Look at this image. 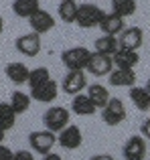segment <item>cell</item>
Instances as JSON below:
<instances>
[{
	"mask_svg": "<svg viewBox=\"0 0 150 160\" xmlns=\"http://www.w3.org/2000/svg\"><path fill=\"white\" fill-rule=\"evenodd\" d=\"M89 160H114V156H110V154H95Z\"/></svg>",
	"mask_w": 150,
	"mask_h": 160,
	"instance_id": "4dcf8cb0",
	"label": "cell"
},
{
	"mask_svg": "<svg viewBox=\"0 0 150 160\" xmlns=\"http://www.w3.org/2000/svg\"><path fill=\"white\" fill-rule=\"evenodd\" d=\"M2 31H4V18L0 16V35H2Z\"/></svg>",
	"mask_w": 150,
	"mask_h": 160,
	"instance_id": "836d02e7",
	"label": "cell"
},
{
	"mask_svg": "<svg viewBox=\"0 0 150 160\" xmlns=\"http://www.w3.org/2000/svg\"><path fill=\"white\" fill-rule=\"evenodd\" d=\"M12 160H35V152H31V150H16L12 154Z\"/></svg>",
	"mask_w": 150,
	"mask_h": 160,
	"instance_id": "83f0119b",
	"label": "cell"
},
{
	"mask_svg": "<svg viewBox=\"0 0 150 160\" xmlns=\"http://www.w3.org/2000/svg\"><path fill=\"white\" fill-rule=\"evenodd\" d=\"M39 8H41L39 0H14L12 2V12L18 18H31Z\"/></svg>",
	"mask_w": 150,
	"mask_h": 160,
	"instance_id": "44dd1931",
	"label": "cell"
},
{
	"mask_svg": "<svg viewBox=\"0 0 150 160\" xmlns=\"http://www.w3.org/2000/svg\"><path fill=\"white\" fill-rule=\"evenodd\" d=\"M136 71L134 69H112L110 85L112 87H134Z\"/></svg>",
	"mask_w": 150,
	"mask_h": 160,
	"instance_id": "e0dca14e",
	"label": "cell"
},
{
	"mask_svg": "<svg viewBox=\"0 0 150 160\" xmlns=\"http://www.w3.org/2000/svg\"><path fill=\"white\" fill-rule=\"evenodd\" d=\"M99 31L103 32V35H108V37H118L120 32L126 28V18H122V16H118V14H114V12H103V16H102V20H99Z\"/></svg>",
	"mask_w": 150,
	"mask_h": 160,
	"instance_id": "5bb4252c",
	"label": "cell"
},
{
	"mask_svg": "<svg viewBox=\"0 0 150 160\" xmlns=\"http://www.w3.org/2000/svg\"><path fill=\"white\" fill-rule=\"evenodd\" d=\"M28 144H31V152L45 156V154L53 152V146L57 144V134L49 132V130H37V132L28 134Z\"/></svg>",
	"mask_w": 150,
	"mask_h": 160,
	"instance_id": "3957f363",
	"label": "cell"
},
{
	"mask_svg": "<svg viewBox=\"0 0 150 160\" xmlns=\"http://www.w3.org/2000/svg\"><path fill=\"white\" fill-rule=\"evenodd\" d=\"M93 49H95L93 53L108 55V57H114L116 51L120 49V45H118V37H108V35H102L99 39H95Z\"/></svg>",
	"mask_w": 150,
	"mask_h": 160,
	"instance_id": "ffe728a7",
	"label": "cell"
},
{
	"mask_svg": "<svg viewBox=\"0 0 150 160\" xmlns=\"http://www.w3.org/2000/svg\"><path fill=\"white\" fill-rule=\"evenodd\" d=\"M57 93H59V85H57L55 79H47L45 83H41V85L32 87V89L28 91L31 99L41 102V103H51L53 99L57 98Z\"/></svg>",
	"mask_w": 150,
	"mask_h": 160,
	"instance_id": "30bf717a",
	"label": "cell"
},
{
	"mask_svg": "<svg viewBox=\"0 0 150 160\" xmlns=\"http://www.w3.org/2000/svg\"><path fill=\"white\" fill-rule=\"evenodd\" d=\"M57 142H59V146L65 148V150H77L79 146L83 144V134L77 126L69 124L67 128H63L57 134Z\"/></svg>",
	"mask_w": 150,
	"mask_h": 160,
	"instance_id": "8fae6325",
	"label": "cell"
},
{
	"mask_svg": "<svg viewBox=\"0 0 150 160\" xmlns=\"http://www.w3.org/2000/svg\"><path fill=\"white\" fill-rule=\"evenodd\" d=\"M47 79H51V73H49V69L47 67H37V69H31L28 71V79H27V83H28V87H37V85H41V83H45Z\"/></svg>",
	"mask_w": 150,
	"mask_h": 160,
	"instance_id": "4316f807",
	"label": "cell"
},
{
	"mask_svg": "<svg viewBox=\"0 0 150 160\" xmlns=\"http://www.w3.org/2000/svg\"><path fill=\"white\" fill-rule=\"evenodd\" d=\"M4 138H6V132H4V130L0 128V144H2V142H4Z\"/></svg>",
	"mask_w": 150,
	"mask_h": 160,
	"instance_id": "d6a6232c",
	"label": "cell"
},
{
	"mask_svg": "<svg viewBox=\"0 0 150 160\" xmlns=\"http://www.w3.org/2000/svg\"><path fill=\"white\" fill-rule=\"evenodd\" d=\"M95 109H98V108L91 103V99L87 98L85 93H77V95H73L71 112L75 113V116H93Z\"/></svg>",
	"mask_w": 150,
	"mask_h": 160,
	"instance_id": "d6986e66",
	"label": "cell"
},
{
	"mask_svg": "<svg viewBox=\"0 0 150 160\" xmlns=\"http://www.w3.org/2000/svg\"><path fill=\"white\" fill-rule=\"evenodd\" d=\"M140 136L150 142V118H146V120L142 122V126H140Z\"/></svg>",
	"mask_w": 150,
	"mask_h": 160,
	"instance_id": "f1b7e54d",
	"label": "cell"
},
{
	"mask_svg": "<svg viewBox=\"0 0 150 160\" xmlns=\"http://www.w3.org/2000/svg\"><path fill=\"white\" fill-rule=\"evenodd\" d=\"M31 95L28 93H24V91H20V89H16V91H12L10 93V108H12V112L16 113V116H20V113H24V112H28V108H31Z\"/></svg>",
	"mask_w": 150,
	"mask_h": 160,
	"instance_id": "7402d4cb",
	"label": "cell"
},
{
	"mask_svg": "<svg viewBox=\"0 0 150 160\" xmlns=\"http://www.w3.org/2000/svg\"><path fill=\"white\" fill-rule=\"evenodd\" d=\"M112 69H114V61L108 55H99V53H91L89 63H87L85 71L95 77H103V75H110Z\"/></svg>",
	"mask_w": 150,
	"mask_h": 160,
	"instance_id": "7c38bea8",
	"label": "cell"
},
{
	"mask_svg": "<svg viewBox=\"0 0 150 160\" xmlns=\"http://www.w3.org/2000/svg\"><path fill=\"white\" fill-rule=\"evenodd\" d=\"M87 85H89V83H87L85 71H67L65 77H63V81H61V89H63L67 95L81 93Z\"/></svg>",
	"mask_w": 150,
	"mask_h": 160,
	"instance_id": "ba28073f",
	"label": "cell"
},
{
	"mask_svg": "<svg viewBox=\"0 0 150 160\" xmlns=\"http://www.w3.org/2000/svg\"><path fill=\"white\" fill-rule=\"evenodd\" d=\"M14 124H16V113L12 112L10 103L0 102V128L4 132H8V130L14 128Z\"/></svg>",
	"mask_w": 150,
	"mask_h": 160,
	"instance_id": "484cf974",
	"label": "cell"
},
{
	"mask_svg": "<svg viewBox=\"0 0 150 160\" xmlns=\"http://www.w3.org/2000/svg\"><path fill=\"white\" fill-rule=\"evenodd\" d=\"M28 24H31L32 32H37V35L41 37V35H45V32H49V31H53V28H55V18H53L51 12L39 8V10H37L31 18H28Z\"/></svg>",
	"mask_w": 150,
	"mask_h": 160,
	"instance_id": "4fadbf2b",
	"label": "cell"
},
{
	"mask_svg": "<svg viewBox=\"0 0 150 160\" xmlns=\"http://www.w3.org/2000/svg\"><path fill=\"white\" fill-rule=\"evenodd\" d=\"M12 150L8 148V146H4V144H0V160H12Z\"/></svg>",
	"mask_w": 150,
	"mask_h": 160,
	"instance_id": "f546056e",
	"label": "cell"
},
{
	"mask_svg": "<svg viewBox=\"0 0 150 160\" xmlns=\"http://www.w3.org/2000/svg\"><path fill=\"white\" fill-rule=\"evenodd\" d=\"M69 122H71V112L63 106H51L43 116L45 130H49L53 134H59L63 128H67Z\"/></svg>",
	"mask_w": 150,
	"mask_h": 160,
	"instance_id": "6da1fadb",
	"label": "cell"
},
{
	"mask_svg": "<svg viewBox=\"0 0 150 160\" xmlns=\"http://www.w3.org/2000/svg\"><path fill=\"white\" fill-rule=\"evenodd\" d=\"M77 6H79V4L75 2V0H61L59 8H57L59 18L63 20L65 24H73L75 22V16H77Z\"/></svg>",
	"mask_w": 150,
	"mask_h": 160,
	"instance_id": "cb8c5ba5",
	"label": "cell"
},
{
	"mask_svg": "<svg viewBox=\"0 0 150 160\" xmlns=\"http://www.w3.org/2000/svg\"><path fill=\"white\" fill-rule=\"evenodd\" d=\"M14 47L16 51L24 57L32 59L41 53V37L37 32H27V35H20L18 39L14 41Z\"/></svg>",
	"mask_w": 150,
	"mask_h": 160,
	"instance_id": "9c48e42d",
	"label": "cell"
},
{
	"mask_svg": "<svg viewBox=\"0 0 150 160\" xmlns=\"http://www.w3.org/2000/svg\"><path fill=\"white\" fill-rule=\"evenodd\" d=\"M136 0H112V12L122 18L136 14Z\"/></svg>",
	"mask_w": 150,
	"mask_h": 160,
	"instance_id": "d4e9b609",
	"label": "cell"
},
{
	"mask_svg": "<svg viewBox=\"0 0 150 160\" xmlns=\"http://www.w3.org/2000/svg\"><path fill=\"white\" fill-rule=\"evenodd\" d=\"M144 43V31L140 27H126L118 35V45L124 51H138Z\"/></svg>",
	"mask_w": 150,
	"mask_h": 160,
	"instance_id": "8992f818",
	"label": "cell"
},
{
	"mask_svg": "<svg viewBox=\"0 0 150 160\" xmlns=\"http://www.w3.org/2000/svg\"><path fill=\"white\" fill-rule=\"evenodd\" d=\"M116 69H134L140 63V55L138 51H124V49H118L116 55L112 57Z\"/></svg>",
	"mask_w": 150,
	"mask_h": 160,
	"instance_id": "9a60e30c",
	"label": "cell"
},
{
	"mask_svg": "<svg viewBox=\"0 0 150 160\" xmlns=\"http://www.w3.org/2000/svg\"><path fill=\"white\" fill-rule=\"evenodd\" d=\"M102 120L108 126H120L126 120V106L122 99L118 98H110V102L102 108Z\"/></svg>",
	"mask_w": 150,
	"mask_h": 160,
	"instance_id": "5b68a950",
	"label": "cell"
},
{
	"mask_svg": "<svg viewBox=\"0 0 150 160\" xmlns=\"http://www.w3.org/2000/svg\"><path fill=\"white\" fill-rule=\"evenodd\" d=\"M89 57L91 51L87 47H71L61 53V63L67 67V71H85Z\"/></svg>",
	"mask_w": 150,
	"mask_h": 160,
	"instance_id": "7a4b0ae2",
	"label": "cell"
},
{
	"mask_svg": "<svg viewBox=\"0 0 150 160\" xmlns=\"http://www.w3.org/2000/svg\"><path fill=\"white\" fill-rule=\"evenodd\" d=\"M130 99L140 112H148L150 109V93L146 91V87H130Z\"/></svg>",
	"mask_w": 150,
	"mask_h": 160,
	"instance_id": "603a6c76",
	"label": "cell"
},
{
	"mask_svg": "<svg viewBox=\"0 0 150 160\" xmlns=\"http://www.w3.org/2000/svg\"><path fill=\"white\" fill-rule=\"evenodd\" d=\"M146 140H144L140 134H136V136H130L126 142H124L122 146V156L126 160H144L146 158Z\"/></svg>",
	"mask_w": 150,
	"mask_h": 160,
	"instance_id": "52a82bcc",
	"label": "cell"
},
{
	"mask_svg": "<svg viewBox=\"0 0 150 160\" xmlns=\"http://www.w3.org/2000/svg\"><path fill=\"white\" fill-rule=\"evenodd\" d=\"M146 91L150 93V79H148V83H146Z\"/></svg>",
	"mask_w": 150,
	"mask_h": 160,
	"instance_id": "e575fe53",
	"label": "cell"
},
{
	"mask_svg": "<svg viewBox=\"0 0 150 160\" xmlns=\"http://www.w3.org/2000/svg\"><path fill=\"white\" fill-rule=\"evenodd\" d=\"M103 16V10L98 6V4H79L77 6V16H75V22L79 24L81 28H93L99 24V20H102Z\"/></svg>",
	"mask_w": 150,
	"mask_h": 160,
	"instance_id": "277c9868",
	"label": "cell"
},
{
	"mask_svg": "<svg viewBox=\"0 0 150 160\" xmlns=\"http://www.w3.org/2000/svg\"><path fill=\"white\" fill-rule=\"evenodd\" d=\"M28 71H31V69H28L24 63H18V61H12V63H8V65L4 67V75H6L14 85H22V83H27Z\"/></svg>",
	"mask_w": 150,
	"mask_h": 160,
	"instance_id": "2e32d148",
	"label": "cell"
},
{
	"mask_svg": "<svg viewBox=\"0 0 150 160\" xmlns=\"http://www.w3.org/2000/svg\"><path fill=\"white\" fill-rule=\"evenodd\" d=\"M43 160H63V158H61L57 152H49V154H45V156H43Z\"/></svg>",
	"mask_w": 150,
	"mask_h": 160,
	"instance_id": "1f68e13d",
	"label": "cell"
},
{
	"mask_svg": "<svg viewBox=\"0 0 150 160\" xmlns=\"http://www.w3.org/2000/svg\"><path fill=\"white\" fill-rule=\"evenodd\" d=\"M85 95L91 99V103H93L98 109H102L108 102H110V91H108V87H103L102 83H91V85H87L85 87Z\"/></svg>",
	"mask_w": 150,
	"mask_h": 160,
	"instance_id": "ac0fdd59",
	"label": "cell"
}]
</instances>
